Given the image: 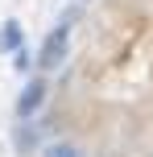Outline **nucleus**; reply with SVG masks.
Returning <instances> with one entry per match:
<instances>
[{
	"label": "nucleus",
	"mask_w": 153,
	"mask_h": 157,
	"mask_svg": "<svg viewBox=\"0 0 153 157\" xmlns=\"http://www.w3.org/2000/svg\"><path fill=\"white\" fill-rule=\"evenodd\" d=\"M66 33H71V29L62 25V29H54V33L46 37V46H41V54H37V66H41V71H58V66H62L66 46H71V41H66Z\"/></svg>",
	"instance_id": "f257e3e1"
},
{
	"label": "nucleus",
	"mask_w": 153,
	"mask_h": 157,
	"mask_svg": "<svg viewBox=\"0 0 153 157\" xmlns=\"http://www.w3.org/2000/svg\"><path fill=\"white\" fill-rule=\"evenodd\" d=\"M41 99H46V78H29L25 83V91H21V99H17V116H33V112L41 108Z\"/></svg>",
	"instance_id": "f03ea898"
},
{
	"label": "nucleus",
	"mask_w": 153,
	"mask_h": 157,
	"mask_svg": "<svg viewBox=\"0 0 153 157\" xmlns=\"http://www.w3.org/2000/svg\"><path fill=\"white\" fill-rule=\"evenodd\" d=\"M0 46H4V50H13V54L25 46V37H21V25H17V21H8V25H4V33H0Z\"/></svg>",
	"instance_id": "7ed1b4c3"
},
{
	"label": "nucleus",
	"mask_w": 153,
	"mask_h": 157,
	"mask_svg": "<svg viewBox=\"0 0 153 157\" xmlns=\"http://www.w3.org/2000/svg\"><path fill=\"white\" fill-rule=\"evenodd\" d=\"M46 157H79V149H75V145H50Z\"/></svg>",
	"instance_id": "20e7f679"
},
{
	"label": "nucleus",
	"mask_w": 153,
	"mask_h": 157,
	"mask_svg": "<svg viewBox=\"0 0 153 157\" xmlns=\"http://www.w3.org/2000/svg\"><path fill=\"white\" fill-rule=\"evenodd\" d=\"M25 66H29V50L21 46V50H17V71H25Z\"/></svg>",
	"instance_id": "39448f33"
}]
</instances>
